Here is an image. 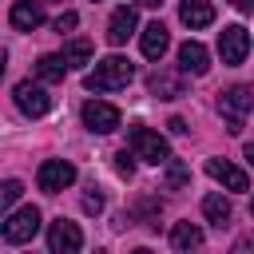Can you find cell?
I'll list each match as a JSON object with an SVG mask.
<instances>
[{"label": "cell", "instance_id": "1", "mask_svg": "<svg viewBox=\"0 0 254 254\" xmlns=\"http://www.w3.org/2000/svg\"><path fill=\"white\" fill-rule=\"evenodd\" d=\"M135 79V64L131 60H123V56H107V60H99L91 71H87V91H119V87H127Z\"/></svg>", "mask_w": 254, "mask_h": 254}, {"label": "cell", "instance_id": "2", "mask_svg": "<svg viewBox=\"0 0 254 254\" xmlns=\"http://www.w3.org/2000/svg\"><path fill=\"white\" fill-rule=\"evenodd\" d=\"M250 107H254V87H250V83H234V87H226V91L218 95V115H222V123H226L230 135L242 131Z\"/></svg>", "mask_w": 254, "mask_h": 254}, {"label": "cell", "instance_id": "3", "mask_svg": "<svg viewBox=\"0 0 254 254\" xmlns=\"http://www.w3.org/2000/svg\"><path fill=\"white\" fill-rule=\"evenodd\" d=\"M127 143H131V151H135V159H143V163H171V147H167V139L159 135V131H151V127H143V123H135V127H127Z\"/></svg>", "mask_w": 254, "mask_h": 254}, {"label": "cell", "instance_id": "4", "mask_svg": "<svg viewBox=\"0 0 254 254\" xmlns=\"http://www.w3.org/2000/svg\"><path fill=\"white\" fill-rule=\"evenodd\" d=\"M12 99H16V107H20L28 119H40V115L52 111V95H48L40 83H32V79H20V83L12 87Z\"/></svg>", "mask_w": 254, "mask_h": 254}, {"label": "cell", "instance_id": "5", "mask_svg": "<svg viewBox=\"0 0 254 254\" xmlns=\"http://www.w3.org/2000/svg\"><path fill=\"white\" fill-rule=\"evenodd\" d=\"M36 183H40V190L60 194V190H67V187L75 183V167H71L67 159H44L40 171H36Z\"/></svg>", "mask_w": 254, "mask_h": 254}, {"label": "cell", "instance_id": "6", "mask_svg": "<svg viewBox=\"0 0 254 254\" xmlns=\"http://www.w3.org/2000/svg\"><path fill=\"white\" fill-rule=\"evenodd\" d=\"M36 230H40V210L36 206H20V210H12L4 218V242H12V246L28 242Z\"/></svg>", "mask_w": 254, "mask_h": 254}, {"label": "cell", "instance_id": "7", "mask_svg": "<svg viewBox=\"0 0 254 254\" xmlns=\"http://www.w3.org/2000/svg\"><path fill=\"white\" fill-rule=\"evenodd\" d=\"M246 52H250V32L242 24H230V28L218 32V56H222V64L234 67V64L246 60Z\"/></svg>", "mask_w": 254, "mask_h": 254}, {"label": "cell", "instance_id": "8", "mask_svg": "<svg viewBox=\"0 0 254 254\" xmlns=\"http://www.w3.org/2000/svg\"><path fill=\"white\" fill-rule=\"evenodd\" d=\"M79 246H83V230H79L75 222L56 218V222L48 226V250H52V254H79Z\"/></svg>", "mask_w": 254, "mask_h": 254}, {"label": "cell", "instance_id": "9", "mask_svg": "<svg viewBox=\"0 0 254 254\" xmlns=\"http://www.w3.org/2000/svg\"><path fill=\"white\" fill-rule=\"evenodd\" d=\"M83 123H87V131H95V135H111V131L119 127V107H111V103H103V99H87V103H83Z\"/></svg>", "mask_w": 254, "mask_h": 254}, {"label": "cell", "instance_id": "10", "mask_svg": "<svg viewBox=\"0 0 254 254\" xmlns=\"http://www.w3.org/2000/svg\"><path fill=\"white\" fill-rule=\"evenodd\" d=\"M202 167H206V175H210L214 183H222L226 190H246V187H250L246 171H242V167H234V163H226V159H206Z\"/></svg>", "mask_w": 254, "mask_h": 254}, {"label": "cell", "instance_id": "11", "mask_svg": "<svg viewBox=\"0 0 254 254\" xmlns=\"http://www.w3.org/2000/svg\"><path fill=\"white\" fill-rule=\"evenodd\" d=\"M206 67H210V52L198 40H187L179 48V71L183 75H206Z\"/></svg>", "mask_w": 254, "mask_h": 254}, {"label": "cell", "instance_id": "12", "mask_svg": "<svg viewBox=\"0 0 254 254\" xmlns=\"http://www.w3.org/2000/svg\"><path fill=\"white\" fill-rule=\"evenodd\" d=\"M179 20H183L190 32L210 28V24H214V4H210V0H183V4H179Z\"/></svg>", "mask_w": 254, "mask_h": 254}, {"label": "cell", "instance_id": "13", "mask_svg": "<svg viewBox=\"0 0 254 254\" xmlns=\"http://www.w3.org/2000/svg\"><path fill=\"white\" fill-rule=\"evenodd\" d=\"M8 24H12L16 32H32V28L44 24V8H40L36 0H16L12 12H8Z\"/></svg>", "mask_w": 254, "mask_h": 254}, {"label": "cell", "instance_id": "14", "mask_svg": "<svg viewBox=\"0 0 254 254\" xmlns=\"http://www.w3.org/2000/svg\"><path fill=\"white\" fill-rule=\"evenodd\" d=\"M135 24H139V16H135V8H115L111 12V20H107V40L119 48V44H127V36H135Z\"/></svg>", "mask_w": 254, "mask_h": 254}, {"label": "cell", "instance_id": "15", "mask_svg": "<svg viewBox=\"0 0 254 254\" xmlns=\"http://www.w3.org/2000/svg\"><path fill=\"white\" fill-rule=\"evenodd\" d=\"M147 91L151 95H159V99H179V95H187V83H183V75H175V71H155L151 79H147Z\"/></svg>", "mask_w": 254, "mask_h": 254}, {"label": "cell", "instance_id": "16", "mask_svg": "<svg viewBox=\"0 0 254 254\" xmlns=\"http://www.w3.org/2000/svg\"><path fill=\"white\" fill-rule=\"evenodd\" d=\"M171 246H175L179 254H198V250H202V230H198L194 222H175Z\"/></svg>", "mask_w": 254, "mask_h": 254}, {"label": "cell", "instance_id": "17", "mask_svg": "<svg viewBox=\"0 0 254 254\" xmlns=\"http://www.w3.org/2000/svg\"><path fill=\"white\" fill-rule=\"evenodd\" d=\"M139 44H143V56H147V60H163V52H167L171 36H167V28L155 20V24H147V28H143V40H139Z\"/></svg>", "mask_w": 254, "mask_h": 254}, {"label": "cell", "instance_id": "18", "mask_svg": "<svg viewBox=\"0 0 254 254\" xmlns=\"http://www.w3.org/2000/svg\"><path fill=\"white\" fill-rule=\"evenodd\" d=\"M202 214H206V222H210V226H218V230H222V226L230 222V198H226V194H218V190H214V194H206V198H202Z\"/></svg>", "mask_w": 254, "mask_h": 254}, {"label": "cell", "instance_id": "19", "mask_svg": "<svg viewBox=\"0 0 254 254\" xmlns=\"http://www.w3.org/2000/svg\"><path fill=\"white\" fill-rule=\"evenodd\" d=\"M64 71H67V60H64V56H52V52H48V56L36 60V75H40L44 83H60Z\"/></svg>", "mask_w": 254, "mask_h": 254}, {"label": "cell", "instance_id": "20", "mask_svg": "<svg viewBox=\"0 0 254 254\" xmlns=\"http://www.w3.org/2000/svg\"><path fill=\"white\" fill-rule=\"evenodd\" d=\"M60 56L67 60V67H83L91 60V40H71V44H64Z\"/></svg>", "mask_w": 254, "mask_h": 254}, {"label": "cell", "instance_id": "21", "mask_svg": "<svg viewBox=\"0 0 254 254\" xmlns=\"http://www.w3.org/2000/svg\"><path fill=\"white\" fill-rule=\"evenodd\" d=\"M187 179H190V171H187V163H179V159H171V163H167V190H179V187H187Z\"/></svg>", "mask_w": 254, "mask_h": 254}, {"label": "cell", "instance_id": "22", "mask_svg": "<svg viewBox=\"0 0 254 254\" xmlns=\"http://www.w3.org/2000/svg\"><path fill=\"white\" fill-rule=\"evenodd\" d=\"M131 214H139L147 226H159V202H155V198H135Z\"/></svg>", "mask_w": 254, "mask_h": 254}, {"label": "cell", "instance_id": "23", "mask_svg": "<svg viewBox=\"0 0 254 254\" xmlns=\"http://www.w3.org/2000/svg\"><path fill=\"white\" fill-rule=\"evenodd\" d=\"M103 210V194H99V187L91 183L87 190H83V214H99Z\"/></svg>", "mask_w": 254, "mask_h": 254}, {"label": "cell", "instance_id": "24", "mask_svg": "<svg viewBox=\"0 0 254 254\" xmlns=\"http://www.w3.org/2000/svg\"><path fill=\"white\" fill-rule=\"evenodd\" d=\"M20 190H24V187H20V183H16V179H8V183H4V187H0V206H4V210H8V206H12V202H16V198H20Z\"/></svg>", "mask_w": 254, "mask_h": 254}, {"label": "cell", "instance_id": "25", "mask_svg": "<svg viewBox=\"0 0 254 254\" xmlns=\"http://www.w3.org/2000/svg\"><path fill=\"white\" fill-rule=\"evenodd\" d=\"M131 159H135V151H119V155H115V171H119L123 179L135 175V163H131Z\"/></svg>", "mask_w": 254, "mask_h": 254}, {"label": "cell", "instance_id": "26", "mask_svg": "<svg viewBox=\"0 0 254 254\" xmlns=\"http://www.w3.org/2000/svg\"><path fill=\"white\" fill-rule=\"evenodd\" d=\"M75 24H79V16H75V12H60V16H56V32H71Z\"/></svg>", "mask_w": 254, "mask_h": 254}, {"label": "cell", "instance_id": "27", "mask_svg": "<svg viewBox=\"0 0 254 254\" xmlns=\"http://www.w3.org/2000/svg\"><path fill=\"white\" fill-rule=\"evenodd\" d=\"M230 254H254V234H242V238L230 246Z\"/></svg>", "mask_w": 254, "mask_h": 254}, {"label": "cell", "instance_id": "28", "mask_svg": "<svg viewBox=\"0 0 254 254\" xmlns=\"http://www.w3.org/2000/svg\"><path fill=\"white\" fill-rule=\"evenodd\" d=\"M167 127H171V131H175V135H183V131H187V123H183V119H179V115H175V119H167Z\"/></svg>", "mask_w": 254, "mask_h": 254}, {"label": "cell", "instance_id": "29", "mask_svg": "<svg viewBox=\"0 0 254 254\" xmlns=\"http://www.w3.org/2000/svg\"><path fill=\"white\" fill-rule=\"evenodd\" d=\"M234 8L238 12H254V0H234Z\"/></svg>", "mask_w": 254, "mask_h": 254}, {"label": "cell", "instance_id": "30", "mask_svg": "<svg viewBox=\"0 0 254 254\" xmlns=\"http://www.w3.org/2000/svg\"><path fill=\"white\" fill-rule=\"evenodd\" d=\"M242 155H246V163L254 167V143H246V151H242Z\"/></svg>", "mask_w": 254, "mask_h": 254}, {"label": "cell", "instance_id": "31", "mask_svg": "<svg viewBox=\"0 0 254 254\" xmlns=\"http://www.w3.org/2000/svg\"><path fill=\"white\" fill-rule=\"evenodd\" d=\"M139 4H143V8H159L163 0H139Z\"/></svg>", "mask_w": 254, "mask_h": 254}, {"label": "cell", "instance_id": "32", "mask_svg": "<svg viewBox=\"0 0 254 254\" xmlns=\"http://www.w3.org/2000/svg\"><path fill=\"white\" fill-rule=\"evenodd\" d=\"M131 254H151V250H147V246H135V250H131Z\"/></svg>", "mask_w": 254, "mask_h": 254}, {"label": "cell", "instance_id": "33", "mask_svg": "<svg viewBox=\"0 0 254 254\" xmlns=\"http://www.w3.org/2000/svg\"><path fill=\"white\" fill-rule=\"evenodd\" d=\"M250 218H254V198H250Z\"/></svg>", "mask_w": 254, "mask_h": 254}]
</instances>
